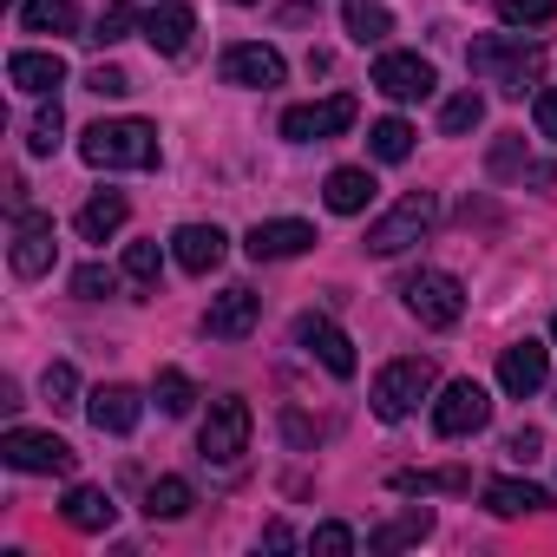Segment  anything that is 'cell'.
I'll use <instances>...</instances> for the list:
<instances>
[{"label": "cell", "mask_w": 557, "mask_h": 557, "mask_svg": "<svg viewBox=\"0 0 557 557\" xmlns=\"http://www.w3.org/2000/svg\"><path fill=\"white\" fill-rule=\"evenodd\" d=\"M190 34H197V14L184 8V0H164V8H151L145 14V40L171 60V53H184L190 47Z\"/></svg>", "instance_id": "cell-20"}, {"label": "cell", "mask_w": 557, "mask_h": 557, "mask_svg": "<svg viewBox=\"0 0 557 557\" xmlns=\"http://www.w3.org/2000/svg\"><path fill=\"white\" fill-rule=\"evenodd\" d=\"M394 492H472V472H459V466H446V472H394Z\"/></svg>", "instance_id": "cell-34"}, {"label": "cell", "mask_w": 557, "mask_h": 557, "mask_svg": "<svg viewBox=\"0 0 557 557\" xmlns=\"http://www.w3.org/2000/svg\"><path fill=\"white\" fill-rule=\"evenodd\" d=\"M355 119H361V106L348 92H335V99H315V106H289L283 112V138L289 145H322V138H342Z\"/></svg>", "instance_id": "cell-8"}, {"label": "cell", "mask_w": 557, "mask_h": 557, "mask_svg": "<svg viewBox=\"0 0 557 557\" xmlns=\"http://www.w3.org/2000/svg\"><path fill=\"white\" fill-rule=\"evenodd\" d=\"M86 420H92L99 433L125 440V433L145 420V394H138V387H125V381H106V387H92V394H86Z\"/></svg>", "instance_id": "cell-12"}, {"label": "cell", "mask_w": 557, "mask_h": 557, "mask_svg": "<svg viewBox=\"0 0 557 557\" xmlns=\"http://www.w3.org/2000/svg\"><path fill=\"white\" fill-rule=\"evenodd\" d=\"M190 505H197L190 479H158V485H145V518H184Z\"/></svg>", "instance_id": "cell-33"}, {"label": "cell", "mask_w": 557, "mask_h": 557, "mask_svg": "<svg viewBox=\"0 0 557 557\" xmlns=\"http://www.w3.org/2000/svg\"><path fill=\"white\" fill-rule=\"evenodd\" d=\"M79 158L92 171H151L158 164V132L145 119H99L79 132Z\"/></svg>", "instance_id": "cell-1"}, {"label": "cell", "mask_w": 557, "mask_h": 557, "mask_svg": "<svg viewBox=\"0 0 557 557\" xmlns=\"http://www.w3.org/2000/svg\"><path fill=\"white\" fill-rule=\"evenodd\" d=\"M550 394H557V387H550Z\"/></svg>", "instance_id": "cell-47"}, {"label": "cell", "mask_w": 557, "mask_h": 557, "mask_svg": "<svg viewBox=\"0 0 557 557\" xmlns=\"http://www.w3.org/2000/svg\"><path fill=\"white\" fill-rule=\"evenodd\" d=\"M60 511H66V524H73V531H112V518H119L112 492H99V485H73Z\"/></svg>", "instance_id": "cell-24"}, {"label": "cell", "mask_w": 557, "mask_h": 557, "mask_svg": "<svg viewBox=\"0 0 557 557\" xmlns=\"http://www.w3.org/2000/svg\"><path fill=\"white\" fill-rule=\"evenodd\" d=\"M8 79H14L27 99H53V92L66 86V60H60L53 47H47V53H40V47H21V53L8 60Z\"/></svg>", "instance_id": "cell-18"}, {"label": "cell", "mask_w": 557, "mask_h": 557, "mask_svg": "<svg viewBox=\"0 0 557 557\" xmlns=\"http://www.w3.org/2000/svg\"><path fill=\"white\" fill-rule=\"evenodd\" d=\"M171 256H177V269H190V275H210V269L230 256V236H223L216 223H184V230L171 236Z\"/></svg>", "instance_id": "cell-19"}, {"label": "cell", "mask_w": 557, "mask_h": 557, "mask_svg": "<svg viewBox=\"0 0 557 557\" xmlns=\"http://www.w3.org/2000/svg\"><path fill=\"white\" fill-rule=\"evenodd\" d=\"M0 459H8L14 472H53V479H66L79 466V453L60 433H34V426H8V433H0Z\"/></svg>", "instance_id": "cell-7"}, {"label": "cell", "mask_w": 557, "mask_h": 557, "mask_svg": "<svg viewBox=\"0 0 557 557\" xmlns=\"http://www.w3.org/2000/svg\"><path fill=\"white\" fill-rule=\"evenodd\" d=\"M492 171H498V177H511V171H524L531 184H550V164H524V145H518L511 132H505V138L492 145Z\"/></svg>", "instance_id": "cell-36"}, {"label": "cell", "mask_w": 557, "mask_h": 557, "mask_svg": "<svg viewBox=\"0 0 557 557\" xmlns=\"http://www.w3.org/2000/svg\"><path fill=\"white\" fill-rule=\"evenodd\" d=\"M309 550H322V557H348V550H355V531L329 518V524H315V537H309Z\"/></svg>", "instance_id": "cell-40"}, {"label": "cell", "mask_w": 557, "mask_h": 557, "mask_svg": "<svg viewBox=\"0 0 557 557\" xmlns=\"http://www.w3.org/2000/svg\"><path fill=\"white\" fill-rule=\"evenodd\" d=\"M21 34H79L73 0H21Z\"/></svg>", "instance_id": "cell-27"}, {"label": "cell", "mask_w": 557, "mask_h": 557, "mask_svg": "<svg viewBox=\"0 0 557 557\" xmlns=\"http://www.w3.org/2000/svg\"><path fill=\"white\" fill-rule=\"evenodd\" d=\"M262 544H269V550H289V544H296V531L275 518V524H262Z\"/></svg>", "instance_id": "cell-44"}, {"label": "cell", "mask_w": 557, "mask_h": 557, "mask_svg": "<svg viewBox=\"0 0 557 557\" xmlns=\"http://www.w3.org/2000/svg\"><path fill=\"white\" fill-rule=\"evenodd\" d=\"M283 53L275 47H256V40H243V47H230L223 53V79L230 86H249V92H269V86H283Z\"/></svg>", "instance_id": "cell-17"}, {"label": "cell", "mask_w": 557, "mask_h": 557, "mask_svg": "<svg viewBox=\"0 0 557 557\" xmlns=\"http://www.w3.org/2000/svg\"><path fill=\"white\" fill-rule=\"evenodd\" d=\"M236 8H256V0H236Z\"/></svg>", "instance_id": "cell-46"}, {"label": "cell", "mask_w": 557, "mask_h": 557, "mask_svg": "<svg viewBox=\"0 0 557 557\" xmlns=\"http://www.w3.org/2000/svg\"><path fill=\"white\" fill-rule=\"evenodd\" d=\"M249 400H236V394H223V400H210V420H203V433H197V453L210 459V466H236L243 453H249Z\"/></svg>", "instance_id": "cell-6"}, {"label": "cell", "mask_w": 557, "mask_h": 557, "mask_svg": "<svg viewBox=\"0 0 557 557\" xmlns=\"http://www.w3.org/2000/svg\"><path fill=\"white\" fill-rule=\"evenodd\" d=\"M86 92H99V99H125V92H132V73H119V66H92V73H86Z\"/></svg>", "instance_id": "cell-41"}, {"label": "cell", "mask_w": 557, "mask_h": 557, "mask_svg": "<svg viewBox=\"0 0 557 557\" xmlns=\"http://www.w3.org/2000/svg\"><path fill=\"white\" fill-rule=\"evenodd\" d=\"M420 537H433V511H426V505H407L400 518H387L381 531H368V550H374V557H394V550H407V544H420Z\"/></svg>", "instance_id": "cell-22"}, {"label": "cell", "mask_w": 557, "mask_h": 557, "mask_svg": "<svg viewBox=\"0 0 557 557\" xmlns=\"http://www.w3.org/2000/svg\"><path fill=\"white\" fill-rule=\"evenodd\" d=\"M132 34H145V14H138V0H106L86 40H92V47H119V40H132Z\"/></svg>", "instance_id": "cell-26"}, {"label": "cell", "mask_w": 557, "mask_h": 557, "mask_svg": "<svg viewBox=\"0 0 557 557\" xmlns=\"http://www.w3.org/2000/svg\"><path fill=\"white\" fill-rule=\"evenodd\" d=\"M40 394H47L53 413H73V407H79V374H73V361H53L47 381H40Z\"/></svg>", "instance_id": "cell-37"}, {"label": "cell", "mask_w": 557, "mask_h": 557, "mask_svg": "<svg viewBox=\"0 0 557 557\" xmlns=\"http://www.w3.org/2000/svg\"><path fill=\"white\" fill-rule=\"evenodd\" d=\"M119 275H125V269L86 262V269H73V296H86V302H106V296H119Z\"/></svg>", "instance_id": "cell-38"}, {"label": "cell", "mask_w": 557, "mask_h": 557, "mask_svg": "<svg viewBox=\"0 0 557 557\" xmlns=\"http://www.w3.org/2000/svg\"><path fill=\"white\" fill-rule=\"evenodd\" d=\"M60 138H66V112H60V99H47V106L27 119V151H34V158H53Z\"/></svg>", "instance_id": "cell-31"}, {"label": "cell", "mask_w": 557, "mask_h": 557, "mask_svg": "<svg viewBox=\"0 0 557 557\" xmlns=\"http://www.w3.org/2000/svg\"><path fill=\"white\" fill-rule=\"evenodd\" d=\"M125 216H132V203H125L119 190H99V197L79 210V236H86V243H106V236L125 230Z\"/></svg>", "instance_id": "cell-25"}, {"label": "cell", "mask_w": 557, "mask_h": 557, "mask_svg": "<svg viewBox=\"0 0 557 557\" xmlns=\"http://www.w3.org/2000/svg\"><path fill=\"white\" fill-rule=\"evenodd\" d=\"M505 453H511V459H518V466H531V459H537V453H544V433H537V426H518V433H511V440H505Z\"/></svg>", "instance_id": "cell-42"}, {"label": "cell", "mask_w": 557, "mask_h": 557, "mask_svg": "<svg viewBox=\"0 0 557 557\" xmlns=\"http://www.w3.org/2000/svg\"><path fill=\"white\" fill-rule=\"evenodd\" d=\"M426 394H433V361H420V355L387 361V368L374 374V413H381V420H407Z\"/></svg>", "instance_id": "cell-5"}, {"label": "cell", "mask_w": 557, "mask_h": 557, "mask_svg": "<svg viewBox=\"0 0 557 557\" xmlns=\"http://www.w3.org/2000/svg\"><path fill=\"white\" fill-rule=\"evenodd\" d=\"M531 112H537V138H550V145H557V86H544Z\"/></svg>", "instance_id": "cell-43"}, {"label": "cell", "mask_w": 557, "mask_h": 557, "mask_svg": "<svg viewBox=\"0 0 557 557\" xmlns=\"http://www.w3.org/2000/svg\"><path fill=\"white\" fill-rule=\"evenodd\" d=\"M433 223H440L433 190H407V197H400L381 223H368V256H400V249H413Z\"/></svg>", "instance_id": "cell-4"}, {"label": "cell", "mask_w": 557, "mask_h": 557, "mask_svg": "<svg viewBox=\"0 0 557 557\" xmlns=\"http://www.w3.org/2000/svg\"><path fill=\"white\" fill-rule=\"evenodd\" d=\"M256 322H262V296L236 283V289H223V296L210 302V315H203V335H210V342H243Z\"/></svg>", "instance_id": "cell-16"}, {"label": "cell", "mask_w": 557, "mask_h": 557, "mask_svg": "<svg viewBox=\"0 0 557 557\" xmlns=\"http://www.w3.org/2000/svg\"><path fill=\"white\" fill-rule=\"evenodd\" d=\"M498 21L505 27H550L557 21V0H498Z\"/></svg>", "instance_id": "cell-39"}, {"label": "cell", "mask_w": 557, "mask_h": 557, "mask_svg": "<svg viewBox=\"0 0 557 557\" xmlns=\"http://www.w3.org/2000/svg\"><path fill=\"white\" fill-rule=\"evenodd\" d=\"M374 190H381V184H374L368 164H342V171H329V190H322V197H329L335 216H361V210L374 203Z\"/></svg>", "instance_id": "cell-21"}, {"label": "cell", "mask_w": 557, "mask_h": 557, "mask_svg": "<svg viewBox=\"0 0 557 557\" xmlns=\"http://www.w3.org/2000/svg\"><path fill=\"white\" fill-rule=\"evenodd\" d=\"M53 216H40V210H21V223H14V249H8V262H14V275H47L53 269Z\"/></svg>", "instance_id": "cell-14"}, {"label": "cell", "mask_w": 557, "mask_h": 557, "mask_svg": "<svg viewBox=\"0 0 557 557\" xmlns=\"http://www.w3.org/2000/svg\"><path fill=\"white\" fill-rule=\"evenodd\" d=\"M479 119H485V99H479V92H453V99L440 106V132H446V138H466Z\"/></svg>", "instance_id": "cell-35"}, {"label": "cell", "mask_w": 557, "mask_h": 557, "mask_svg": "<svg viewBox=\"0 0 557 557\" xmlns=\"http://www.w3.org/2000/svg\"><path fill=\"white\" fill-rule=\"evenodd\" d=\"M296 348H309L335 381H355V368H361V355H355V342L329 322V315H302L296 322Z\"/></svg>", "instance_id": "cell-11"}, {"label": "cell", "mask_w": 557, "mask_h": 557, "mask_svg": "<svg viewBox=\"0 0 557 557\" xmlns=\"http://www.w3.org/2000/svg\"><path fill=\"white\" fill-rule=\"evenodd\" d=\"M342 14H348V34H355L361 47H381V40L394 34V14L381 8V0H342Z\"/></svg>", "instance_id": "cell-29"}, {"label": "cell", "mask_w": 557, "mask_h": 557, "mask_svg": "<svg viewBox=\"0 0 557 557\" xmlns=\"http://www.w3.org/2000/svg\"><path fill=\"white\" fill-rule=\"evenodd\" d=\"M151 400H158V413H164V420H184V413L197 407V381H190L184 368H164V374L151 381Z\"/></svg>", "instance_id": "cell-28"}, {"label": "cell", "mask_w": 557, "mask_h": 557, "mask_svg": "<svg viewBox=\"0 0 557 557\" xmlns=\"http://www.w3.org/2000/svg\"><path fill=\"white\" fill-rule=\"evenodd\" d=\"M492 420V394L479 387V381H453L440 400H433V433L440 440H466V433H479Z\"/></svg>", "instance_id": "cell-9"}, {"label": "cell", "mask_w": 557, "mask_h": 557, "mask_svg": "<svg viewBox=\"0 0 557 557\" xmlns=\"http://www.w3.org/2000/svg\"><path fill=\"white\" fill-rule=\"evenodd\" d=\"M557 498L544 492V485H524V479H492L485 485V511H498V518H524V511H550Z\"/></svg>", "instance_id": "cell-23"}, {"label": "cell", "mask_w": 557, "mask_h": 557, "mask_svg": "<svg viewBox=\"0 0 557 557\" xmlns=\"http://www.w3.org/2000/svg\"><path fill=\"white\" fill-rule=\"evenodd\" d=\"M544 381H550V348H544V342H511V348L498 355V387H505L511 400H531Z\"/></svg>", "instance_id": "cell-15"}, {"label": "cell", "mask_w": 557, "mask_h": 557, "mask_svg": "<svg viewBox=\"0 0 557 557\" xmlns=\"http://www.w3.org/2000/svg\"><path fill=\"white\" fill-rule=\"evenodd\" d=\"M413 138H420V132H413L407 119H381V125L368 132V151H374L381 164H400V158H413Z\"/></svg>", "instance_id": "cell-32"}, {"label": "cell", "mask_w": 557, "mask_h": 557, "mask_svg": "<svg viewBox=\"0 0 557 557\" xmlns=\"http://www.w3.org/2000/svg\"><path fill=\"white\" fill-rule=\"evenodd\" d=\"M243 249H249V262H283V256H302V249H315V223H302V216L256 223V230L243 236Z\"/></svg>", "instance_id": "cell-13"}, {"label": "cell", "mask_w": 557, "mask_h": 557, "mask_svg": "<svg viewBox=\"0 0 557 557\" xmlns=\"http://www.w3.org/2000/svg\"><path fill=\"white\" fill-rule=\"evenodd\" d=\"M433 86H440V73H433V60H420V53H381V60H374V92H387L394 106L433 99Z\"/></svg>", "instance_id": "cell-10"}, {"label": "cell", "mask_w": 557, "mask_h": 557, "mask_svg": "<svg viewBox=\"0 0 557 557\" xmlns=\"http://www.w3.org/2000/svg\"><path fill=\"white\" fill-rule=\"evenodd\" d=\"M400 302H407V315H413L420 329H453V322L466 315V289H459V275H446V269L407 275V283H400Z\"/></svg>", "instance_id": "cell-3"}, {"label": "cell", "mask_w": 557, "mask_h": 557, "mask_svg": "<svg viewBox=\"0 0 557 557\" xmlns=\"http://www.w3.org/2000/svg\"><path fill=\"white\" fill-rule=\"evenodd\" d=\"M125 283L138 289V296H158V275H164V249L158 243H125Z\"/></svg>", "instance_id": "cell-30"}, {"label": "cell", "mask_w": 557, "mask_h": 557, "mask_svg": "<svg viewBox=\"0 0 557 557\" xmlns=\"http://www.w3.org/2000/svg\"><path fill=\"white\" fill-rule=\"evenodd\" d=\"M466 66H472L479 79H492L505 99H524V86H537V47H524L518 34H485V40H472Z\"/></svg>", "instance_id": "cell-2"}, {"label": "cell", "mask_w": 557, "mask_h": 557, "mask_svg": "<svg viewBox=\"0 0 557 557\" xmlns=\"http://www.w3.org/2000/svg\"><path fill=\"white\" fill-rule=\"evenodd\" d=\"M550 342H557V315H550Z\"/></svg>", "instance_id": "cell-45"}]
</instances>
